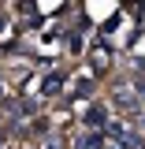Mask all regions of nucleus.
I'll return each mask as SVG.
<instances>
[{"label":"nucleus","mask_w":145,"mask_h":149,"mask_svg":"<svg viewBox=\"0 0 145 149\" xmlns=\"http://www.w3.org/2000/svg\"><path fill=\"white\" fill-rule=\"evenodd\" d=\"M112 101H115L123 112H138L142 108V93L130 90V86H115V90H112Z\"/></svg>","instance_id":"nucleus-1"},{"label":"nucleus","mask_w":145,"mask_h":149,"mask_svg":"<svg viewBox=\"0 0 145 149\" xmlns=\"http://www.w3.org/2000/svg\"><path fill=\"white\" fill-rule=\"evenodd\" d=\"M104 146H108L104 130H89V134H82V138H78V149H104Z\"/></svg>","instance_id":"nucleus-2"},{"label":"nucleus","mask_w":145,"mask_h":149,"mask_svg":"<svg viewBox=\"0 0 145 149\" xmlns=\"http://www.w3.org/2000/svg\"><path fill=\"white\" fill-rule=\"evenodd\" d=\"M86 123H89V127H104V123H108V112L101 108V104H93V108L86 112Z\"/></svg>","instance_id":"nucleus-3"},{"label":"nucleus","mask_w":145,"mask_h":149,"mask_svg":"<svg viewBox=\"0 0 145 149\" xmlns=\"http://www.w3.org/2000/svg\"><path fill=\"white\" fill-rule=\"evenodd\" d=\"M63 90V74H49L45 78V93H60Z\"/></svg>","instance_id":"nucleus-4"}]
</instances>
